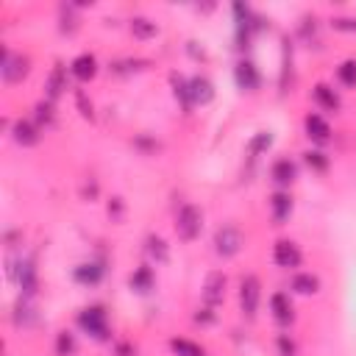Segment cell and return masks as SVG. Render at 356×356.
I'll return each mask as SVG.
<instances>
[{"instance_id":"6da1fadb","label":"cell","mask_w":356,"mask_h":356,"mask_svg":"<svg viewBox=\"0 0 356 356\" xmlns=\"http://www.w3.org/2000/svg\"><path fill=\"white\" fill-rule=\"evenodd\" d=\"M201 229H203L201 209L192 206V203H184L181 209H178V214H175V234H178V240L192 242V240H198Z\"/></svg>"},{"instance_id":"7a4b0ae2","label":"cell","mask_w":356,"mask_h":356,"mask_svg":"<svg viewBox=\"0 0 356 356\" xmlns=\"http://www.w3.org/2000/svg\"><path fill=\"white\" fill-rule=\"evenodd\" d=\"M78 326L95 340H106L109 337V315L101 303H92L78 312Z\"/></svg>"},{"instance_id":"3957f363","label":"cell","mask_w":356,"mask_h":356,"mask_svg":"<svg viewBox=\"0 0 356 356\" xmlns=\"http://www.w3.org/2000/svg\"><path fill=\"white\" fill-rule=\"evenodd\" d=\"M240 248H242V234H240V229H234V226H220V229L214 231V251H217L222 259L237 256Z\"/></svg>"},{"instance_id":"277c9868","label":"cell","mask_w":356,"mask_h":356,"mask_svg":"<svg viewBox=\"0 0 356 356\" xmlns=\"http://www.w3.org/2000/svg\"><path fill=\"white\" fill-rule=\"evenodd\" d=\"M259 301H262V284L256 276H245L240 281V306L248 318L256 315V309H259Z\"/></svg>"},{"instance_id":"5b68a950","label":"cell","mask_w":356,"mask_h":356,"mask_svg":"<svg viewBox=\"0 0 356 356\" xmlns=\"http://www.w3.org/2000/svg\"><path fill=\"white\" fill-rule=\"evenodd\" d=\"M0 73H3L6 84H20L28 75V59L12 51H3V62H0Z\"/></svg>"},{"instance_id":"8992f818","label":"cell","mask_w":356,"mask_h":356,"mask_svg":"<svg viewBox=\"0 0 356 356\" xmlns=\"http://www.w3.org/2000/svg\"><path fill=\"white\" fill-rule=\"evenodd\" d=\"M273 259H276L279 267H284V270H295L303 256H301V248L292 240H279L276 248H273Z\"/></svg>"},{"instance_id":"52a82bcc","label":"cell","mask_w":356,"mask_h":356,"mask_svg":"<svg viewBox=\"0 0 356 356\" xmlns=\"http://www.w3.org/2000/svg\"><path fill=\"white\" fill-rule=\"evenodd\" d=\"M17 284L23 290V298H34L36 290H39V270H36V259H23V267H20V276H17Z\"/></svg>"},{"instance_id":"ba28073f","label":"cell","mask_w":356,"mask_h":356,"mask_svg":"<svg viewBox=\"0 0 356 356\" xmlns=\"http://www.w3.org/2000/svg\"><path fill=\"white\" fill-rule=\"evenodd\" d=\"M39 125L34 123V120H17L14 125H12V137H14V142L17 145H23V148H31V145H36L39 142Z\"/></svg>"},{"instance_id":"9c48e42d","label":"cell","mask_w":356,"mask_h":356,"mask_svg":"<svg viewBox=\"0 0 356 356\" xmlns=\"http://www.w3.org/2000/svg\"><path fill=\"white\" fill-rule=\"evenodd\" d=\"M222 298H226V276H222L220 270L209 273L206 276V284H203V301L209 306H217Z\"/></svg>"},{"instance_id":"30bf717a","label":"cell","mask_w":356,"mask_h":356,"mask_svg":"<svg viewBox=\"0 0 356 356\" xmlns=\"http://www.w3.org/2000/svg\"><path fill=\"white\" fill-rule=\"evenodd\" d=\"M270 312H273V318L281 326H290L295 320V309H292V301H290L287 292H273L270 295Z\"/></svg>"},{"instance_id":"8fae6325","label":"cell","mask_w":356,"mask_h":356,"mask_svg":"<svg viewBox=\"0 0 356 356\" xmlns=\"http://www.w3.org/2000/svg\"><path fill=\"white\" fill-rule=\"evenodd\" d=\"M303 125H306V137H309V140H315V142H320V145L331 140V125H329L326 117H320V114H306Z\"/></svg>"},{"instance_id":"7c38bea8","label":"cell","mask_w":356,"mask_h":356,"mask_svg":"<svg viewBox=\"0 0 356 356\" xmlns=\"http://www.w3.org/2000/svg\"><path fill=\"white\" fill-rule=\"evenodd\" d=\"M103 273H106L103 262H84V264L75 267L73 276H75V281L84 284V287H95V284L103 279Z\"/></svg>"},{"instance_id":"4fadbf2b","label":"cell","mask_w":356,"mask_h":356,"mask_svg":"<svg viewBox=\"0 0 356 356\" xmlns=\"http://www.w3.org/2000/svg\"><path fill=\"white\" fill-rule=\"evenodd\" d=\"M234 81H237V86H240V89H248V92H256V89H259V70H256V64L242 59V62L234 67Z\"/></svg>"},{"instance_id":"5bb4252c","label":"cell","mask_w":356,"mask_h":356,"mask_svg":"<svg viewBox=\"0 0 356 356\" xmlns=\"http://www.w3.org/2000/svg\"><path fill=\"white\" fill-rule=\"evenodd\" d=\"M70 73H73L78 81H92V78L98 75V59H95L92 53H81V56L73 59Z\"/></svg>"},{"instance_id":"9a60e30c","label":"cell","mask_w":356,"mask_h":356,"mask_svg":"<svg viewBox=\"0 0 356 356\" xmlns=\"http://www.w3.org/2000/svg\"><path fill=\"white\" fill-rule=\"evenodd\" d=\"M270 212H273V220L279 222V226H284V222L290 220V214H292V198H290V192H284V190L273 192Z\"/></svg>"},{"instance_id":"2e32d148","label":"cell","mask_w":356,"mask_h":356,"mask_svg":"<svg viewBox=\"0 0 356 356\" xmlns=\"http://www.w3.org/2000/svg\"><path fill=\"white\" fill-rule=\"evenodd\" d=\"M270 175H273V181H276L279 187H290V184L295 181V175H298V167H295L292 159H279V162H273Z\"/></svg>"},{"instance_id":"e0dca14e","label":"cell","mask_w":356,"mask_h":356,"mask_svg":"<svg viewBox=\"0 0 356 356\" xmlns=\"http://www.w3.org/2000/svg\"><path fill=\"white\" fill-rule=\"evenodd\" d=\"M190 92H192V103L206 106V103H212V98H214V86H212L209 78L195 75V78L190 81Z\"/></svg>"},{"instance_id":"ac0fdd59","label":"cell","mask_w":356,"mask_h":356,"mask_svg":"<svg viewBox=\"0 0 356 356\" xmlns=\"http://www.w3.org/2000/svg\"><path fill=\"white\" fill-rule=\"evenodd\" d=\"M64 89H67V70H64V64H56L53 73H51V78H48V101L53 103L64 92Z\"/></svg>"},{"instance_id":"d6986e66","label":"cell","mask_w":356,"mask_h":356,"mask_svg":"<svg viewBox=\"0 0 356 356\" xmlns=\"http://www.w3.org/2000/svg\"><path fill=\"white\" fill-rule=\"evenodd\" d=\"M153 270L151 267H137V270L131 273V279H128V284H131V290H137V292H151L153 290Z\"/></svg>"},{"instance_id":"ffe728a7","label":"cell","mask_w":356,"mask_h":356,"mask_svg":"<svg viewBox=\"0 0 356 356\" xmlns=\"http://www.w3.org/2000/svg\"><path fill=\"white\" fill-rule=\"evenodd\" d=\"M292 290L298 295H315L320 290V279L312 276V273H295L292 276Z\"/></svg>"},{"instance_id":"44dd1931","label":"cell","mask_w":356,"mask_h":356,"mask_svg":"<svg viewBox=\"0 0 356 356\" xmlns=\"http://www.w3.org/2000/svg\"><path fill=\"white\" fill-rule=\"evenodd\" d=\"M315 101H318L323 109H329V112H337V109H340V95L334 92V86H329V84H318V86H315Z\"/></svg>"},{"instance_id":"7402d4cb","label":"cell","mask_w":356,"mask_h":356,"mask_svg":"<svg viewBox=\"0 0 356 356\" xmlns=\"http://www.w3.org/2000/svg\"><path fill=\"white\" fill-rule=\"evenodd\" d=\"M173 92H175V101H181V109L190 114L192 109V92H190V81H184L181 75H173Z\"/></svg>"},{"instance_id":"603a6c76","label":"cell","mask_w":356,"mask_h":356,"mask_svg":"<svg viewBox=\"0 0 356 356\" xmlns=\"http://www.w3.org/2000/svg\"><path fill=\"white\" fill-rule=\"evenodd\" d=\"M170 351L175 356H203V348L192 340H184V337H173L170 340Z\"/></svg>"},{"instance_id":"cb8c5ba5","label":"cell","mask_w":356,"mask_h":356,"mask_svg":"<svg viewBox=\"0 0 356 356\" xmlns=\"http://www.w3.org/2000/svg\"><path fill=\"white\" fill-rule=\"evenodd\" d=\"M145 251H148V256L156 259V262H167V256H170L167 242H164L162 237H156V234H151V237L145 240Z\"/></svg>"},{"instance_id":"d4e9b609","label":"cell","mask_w":356,"mask_h":356,"mask_svg":"<svg viewBox=\"0 0 356 356\" xmlns=\"http://www.w3.org/2000/svg\"><path fill=\"white\" fill-rule=\"evenodd\" d=\"M53 348H56V356H73V353H75V334H73V331H67V329H64V331H59V334H56V345H53Z\"/></svg>"},{"instance_id":"484cf974","label":"cell","mask_w":356,"mask_h":356,"mask_svg":"<svg viewBox=\"0 0 356 356\" xmlns=\"http://www.w3.org/2000/svg\"><path fill=\"white\" fill-rule=\"evenodd\" d=\"M337 78H340L342 86L356 89V62H353V59H345V62L337 67Z\"/></svg>"},{"instance_id":"4316f807","label":"cell","mask_w":356,"mask_h":356,"mask_svg":"<svg viewBox=\"0 0 356 356\" xmlns=\"http://www.w3.org/2000/svg\"><path fill=\"white\" fill-rule=\"evenodd\" d=\"M131 34L140 36V39H151V36H156V23H151L148 17H134L131 20Z\"/></svg>"},{"instance_id":"83f0119b","label":"cell","mask_w":356,"mask_h":356,"mask_svg":"<svg viewBox=\"0 0 356 356\" xmlns=\"http://www.w3.org/2000/svg\"><path fill=\"white\" fill-rule=\"evenodd\" d=\"M303 162L312 167V170H318V173H326L329 170V156L323 151H306L303 153Z\"/></svg>"},{"instance_id":"f1b7e54d","label":"cell","mask_w":356,"mask_h":356,"mask_svg":"<svg viewBox=\"0 0 356 356\" xmlns=\"http://www.w3.org/2000/svg\"><path fill=\"white\" fill-rule=\"evenodd\" d=\"M56 120L53 114V103L51 101H44V103H36V123H44V125H51Z\"/></svg>"},{"instance_id":"f546056e","label":"cell","mask_w":356,"mask_h":356,"mask_svg":"<svg viewBox=\"0 0 356 356\" xmlns=\"http://www.w3.org/2000/svg\"><path fill=\"white\" fill-rule=\"evenodd\" d=\"M276 348H279L281 356H295V353H298V345H295V340H292L290 334H279Z\"/></svg>"},{"instance_id":"4dcf8cb0","label":"cell","mask_w":356,"mask_h":356,"mask_svg":"<svg viewBox=\"0 0 356 356\" xmlns=\"http://www.w3.org/2000/svg\"><path fill=\"white\" fill-rule=\"evenodd\" d=\"M270 142H273V137H270V134H256V137H253V142H251V153L256 156V153H262V151H267V148H270Z\"/></svg>"},{"instance_id":"1f68e13d","label":"cell","mask_w":356,"mask_h":356,"mask_svg":"<svg viewBox=\"0 0 356 356\" xmlns=\"http://www.w3.org/2000/svg\"><path fill=\"white\" fill-rule=\"evenodd\" d=\"M331 25H334L337 31H356V20H353V17H334Z\"/></svg>"},{"instance_id":"d6a6232c","label":"cell","mask_w":356,"mask_h":356,"mask_svg":"<svg viewBox=\"0 0 356 356\" xmlns=\"http://www.w3.org/2000/svg\"><path fill=\"white\" fill-rule=\"evenodd\" d=\"M78 106L84 109V117H92V103H86V98L78 92Z\"/></svg>"},{"instance_id":"836d02e7","label":"cell","mask_w":356,"mask_h":356,"mask_svg":"<svg viewBox=\"0 0 356 356\" xmlns=\"http://www.w3.org/2000/svg\"><path fill=\"white\" fill-rule=\"evenodd\" d=\"M134 353H137V351H134L131 345H125V342H123V345H117V356H134Z\"/></svg>"}]
</instances>
